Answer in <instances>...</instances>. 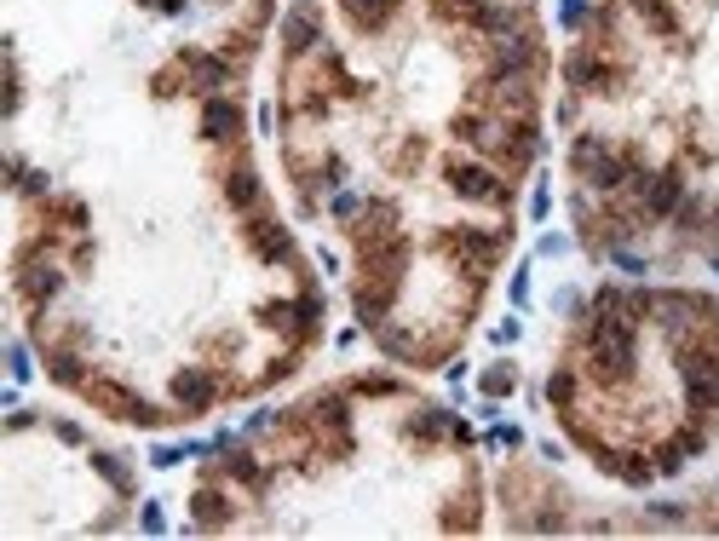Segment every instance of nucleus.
Masks as SVG:
<instances>
[{
  "mask_svg": "<svg viewBox=\"0 0 719 541\" xmlns=\"http://www.w3.org/2000/svg\"><path fill=\"white\" fill-rule=\"evenodd\" d=\"M248 248H254L259 259H288V254H294L288 231H282V225H271V219H259L254 231H248Z\"/></svg>",
  "mask_w": 719,
  "mask_h": 541,
  "instance_id": "nucleus-5",
  "label": "nucleus"
},
{
  "mask_svg": "<svg viewBox=\"0 0 719 541\" xmlns=\"http://www.w3.org/2000/svg\"><path fill=\"white\" fill-rule=\"evenodd\" d=\"M282 41H288V52H311L317 47V18H311V12H294V18L282 24Z\"/></svg>",
  "mask_w": 719,
  "mask_h": 541,
  "instance_id": "nucleus-9",
  "label": "nucleus"
},
{
  "mask_svg": "<svg viewBox=\"0 0 719 541\" xmlns=\"http://www.w3.org/2000/svg\"><path fill=\"white\" fill-rule=\"evenodd\" d=\"M225 472H231V478H242L248 490H265V484H271V472L259 467L248 449H231V455H225Z\"/></svg>",
  "mask_w": 719,
  "mask_h": 541,
  "instance_id": "nucleus-7",
  "label": "nucleus"
},
{
  "mask_svg": "<svg viewBox=\"0 0 719 541\" xmlns=\"http://www.w3.org/2000/svg\"><path fill=\"white\" fill-rule=\"evenodd\" d=\"M202 133H208V139H236V133H242V104H231L225 93H208V104H202Z\"/></svg>",
  "mask_w": 719,
  "mask_h": 541,
  "instance_id": "nucleus-3",
  "label": "nucleus"
},
{
  "mask_svg": "<svg viewBox=\"0 0 719 541\" xmlns=\"http://www.w3.org/2000/svg\"><path fill=\"white\" fill-rule=\"evenodd\" d=\"M633 12H639V18L656 29V35H679V18H673L668 0H633Z\"/></svg>",
  "mask_w": 719,
  "mask_h": 541,
  "instance_id": "nucleus-11",
  "label": "nucleus"
},
{
  "mask_svg": "<svg viewBox=\"0 0 719 541\" xmlns=\"http://www.w3.org/2000/svg\"><path fill=\"white\" fill-rule=\"evenodd\" d=\"M449 190L466 196V202H489V208H507L512 202V185L495 179L484 162H449Z\"/></svg>",
  "mask_w": 719,
  "mask_h": 541,
  "instance_id": "nucleus-1",
  "label": "nucleus"
},
{
  "mask_svg": "<svg viewBox=\"0 0 719 541\" xmlns=\"http://www.w3.org/2000/svg\"><path fill=\"white\" fill-rule=\"evenodd\" d=\"M190 518L202 524V530H225L231 524V501L219 490H196V501H190Z\"/></svg>",
  "mask_w": 719,
  "mask_h": 541,
  "instance_id": "nucleus-6",
  "label": "nucleus"
},
{
  "mask_svg": "<svg viewBox=\"0 0 719 541\" xmlns=\"http://www.w3.org/2000/svg\"><path fill=\"white\" fill-rule=\"evenodd\" d=\"M547 398H553L558 409H570V403H576V375H570V369H558V375L547 380Z\"/></svg>",
  "mask_w": 719,
  "mask_h": 541,
  "instance_id": "nucleus-12",
  "label": "nucleus"
},
{
  "mask_svg": "<svg viewBox=\"0 0 719 541\" xmlns=\"http://www.w3.org/2000/svg\"><path fill=\"white\" fill-rule=\"evenodd\" d=\"M225 196H231V208H259V179H254V167H236L231 179H225Z\"/></svg>",
  "mask_w": 719,
  "mask_h": 541,
  "instance_id": "nucleus-10",
  "label": "nucleus"
},
{
  "mask_svg": "<svg viewBox=\"0 0 719 541\" xmlns=\"http://www.w3.org/2000/svg\"><path fill=\"white\" fill-rule=\"evenodd\" d=\"M173 398L185 403V409H208V403L219 398V386H213L208 369H185V375L173 380Z\"/></svg>",
  "mask_w": 719,
  "mask_h": 541,
  "instance_id": "nucleus-4",
  "label": "nucleus"
},
{
  "mask_svg": "<svg viewBox=\"0 0 719 541\" xmlns=\"http://www.w3.org/2000/svg\"><path fill=\"white\" fill-rule=\"evenodd\" d=\"M685 202V185H679V173H650V179H639V208L656 213V219H668L673 208Z\"/></svg>",
  "mask_w": 719,
  "mask_h": 541,
  "instance_id": "nucleus-2",
  "label": "nucleus"
},
{
  "mask_svg": "<svg viewBox=\"0 0 719 541\" xmlns=\"http://www.w3.org/2000/svg\"><path fill=\"white\" fill-rule=\"evenodd\" d=\"M346 12H351V24L357 29H380L397 12V0H346Z\"/></svg>",
  "mask_w": 719,
  "mask_h": 541,
  "instance_id": "nucleus-8",
  "label": "nucleus"
}]
</instances>
